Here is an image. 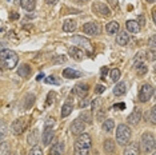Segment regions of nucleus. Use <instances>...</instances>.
Wrapping results in <instances>:
<instances>
[{
  "label": "nucleus",
  "mask_w": 156,
  "mask_h": 155,
  "mask_svg": "<svg viewBox=\"0 0 156 155\" xmlns=\"http://www.w3.org/2000/svg\"><path fill=\"white\" fill-rule=\"evenodd\" d=\"M92 146V139L87 132H81L75 142V155H88Z\"/></svg>",
  "instance_id": "nucleus-1"
},
{
  "label": "nucleus",
  "mask_w": 156,
  "mask_h": 155,
  "mask_svg": "<svg viewBox=\"0 0 156 155\" xmlns=\"http://www.w3.org/2000/svg\"><path fill=\"white\" fill-rule=\"evenodd\" d=\"M17 62H19V58H17L16 52H13L12 50H2L0 51V64H2L4 68L7 70H12L15 68Z\"/></svg>",
  "instance_id": "nucleus-2"
},
{
  "label": "nucleus",
  "mask_w": 156,
  "mask_h": 155,
  "mask_svg": "<svg viewBox=\"0 0 156 155\" xmlns=\"http://www.w3.org/2000/svg\"><path fill=\"white\" fill-rule=\"evenodd\" d=\"M131 135H132V131H131L129 126H127V124L118 126V128H116V142H118L120 146L128 144L131 140Z\"/></svg>",
  "instance_id": "nucleus-3"
},
{
  "label": "nucleus",
  "mask_w": 156,
  "mask_h": 155,
  "mask_svg": "<svg viewBox=\"0 0 156 155\" xmlns=\"http://www.w3.org/2000/svg\"><path fill=\"white\" fill-rule=\"evenodd\" d=\"M140 149H141V153L144 154H148V153H152L155 149V136L152 135L151 132H144L141 135V139H140Z\"/></svg>",
  "instance_id": "nucleus-4"
},
{
  "label": "nucleus",
  "mask_w": 156,
  "mask_h": 155,
  "mask_svg": "<svg viewBox=\"0 0 156 155\" xmlns=\"http://www.w3.org/2000/svg\"><path fill=\"white\" fill-rule=\"evenodd\" d=\"M92 12L96 13L98 16H101V17L111 16V9H109L108 5L103 2H95L94 4H92Z\"/></svg>",
  "instance_id": "nucleus-5"
},
{
  "label": "nucleus",
  "mask_w": 156,
  "mask_h": 155,
  "mask_svg": "<svg viewBox=\"0 0 156 155\" xmlns=\"http://www.w3.org/2000/svg\"><path fill=\"white\" fill-rule=\"evenodd\" d=\"M152 95H154V87L148 83H144L139 90V100L141 103H145L151 99Z\"/></svg>",
  "instance_id": "nucleus-6"
},
{
  "label": "nucleus",
  "mask_w": 156,
  "mask_h": 155,
  "mask_svg": "<svg viewBox=\"0 0 156 155\" xmlns=\"http://www.w3.org/2000/svg\"><path fill=\"white\" fill-rule=\"evenodd\" d=\"M27 124H28V119L27 118L16 119V121L12 123V132L15 134V135H20V134L27 128Z\"/></svg>",
  "instance_id": "nucleus-7"
},
{
  "label": "nucleus",
  "mask_w": 156,
  "mask_h": 155,
  "mask_svg": "<svg viewBox=\"0 0 156 155\" xmlns=\"http://www.w3.org/2000/svg\"><path fill=\"white\" fill-rule=\"evenodd\" d=\"M83 31L86 35H91V36H95V35H99L100 34V27H99L98 23L95 22H90V23H86L83 26Z\"/></svg>",
  "instance_id": "nucleus-8"
},
{
  "label": "nucleus",
  "mask_w": 156,
  "mask_h": 155,
  "mask_svg": "<svg viewBox=\"0 0 156 155\" xmlns=\"http://www.w3.org/2000/svg\"><path fill=\"white\" fill-rule=\"evenodd\" d=\"M84 130H86V123L81 122V119H76V121H73V123L71 124V132H72L73 135H79V134L84 132Z\"/></svg>",
  "instance_id": "nucleus-9"
},
{
  "label": "nucleus",
  "mask_w": 156,
  "mask_h": 155,
  "mask_svg": "<svg viewBox=\"0 0 156 155\" xmlns=\"http://www.w3.org/2000/svg\"><path fill=\"white\" fill-rule=\"evenodd\" d=\"M73 91H75V94L77 95L79 98H86L88 91H90V88H88V84L87 83H77L75 87H73Z\"/></svg>",
  "instance_id": "nucleus-10"
},
{
  "label": "nucleus",
  "mask_w": 156,
  "mask_h": 155,
  "mask_svg": "<svg viewBox=\"0 0 156 155\" xmlns=\"http://www.w3.org/2000/svg\"><path fill=\"white\" fill-rule=\"evenodd\" d=\"M55 136V132L52 128H44L43 134H41V142H43L44 146H49Z\"/></svg>",
  "instance_id": "nucleus-11"
},
{
  "label": "nucleus",
  "mask_w": 156,
  "mask_h": 155,
  "mask_svg": "<svg viewBox=\"0 0 156 155\" xmlns=\"http://www.w3.org/2000/svg\"><path fill=\"white\" fill-rule=\"evenodd\" d=\"M140 119H141V111L139 110V108H135V110L128 115L127 122H128L129 124H132V126H136L137 123L140 122Z\"/></svg>",
  "instance_id": "nucleus-12"
},
{
  "label": "nucleus",
  "mask_w": 156,
  "mask_h": 155,
  "mask_svg": "<svg viewBox=\"0 0 156 155\" xmlns=\"http://www.w3.org/2000/svg\"><path fill=\"white\" fill-rule=\"evenodd\" d=\"M64 154V143L63 142H56L51 146L49 155H63Z\"/></svg>",
  "instance_id": "nucleus-13"
},
{
  "label": "nucleus",
  "mask_w": 156,
  "mask_h": 155,
  "mask_svg": "<svg viewBox=\"0 0 156 155\" xmlns=\"http://www.w3.org/2000/svg\"><path fill=\"white\" fill-rule=\"evenodd\" d=\"M68 52H69V55L72 56V59H75L76 62L83 60V58H84V52L81 51V50H79L77 47H71L69 50H68Z\"/></svg>",
  "instance_id": "nucleus-14"
},
{
  "label": "nucleus",
  "mask_w": 156,
  "mask_h": 155,
  "mask_svg": "<svg viewBox=\"0 0 156 155\" xmlns=\"http://www.w3.org/2000/svg\"><path fill=\"white\" fill-rule=\"evenodd\" d=\"M105 31L109 35H118V32H120V24L118 22H109L105 26Z\"/></svg>",
  "instance_id": "nucleus-15"
},
{
  "label": "nucleus",
  "mask_w": 156,
  "mask_h": 155,
  "mask_svg": "<svg viewBox=\"0 0 156 155\" xmlns=\"http://www.w3.org/2000/svg\"><path fill=\"white\" fill-rule=\"evenodd\" d=\"M103 147H104V153L107 155H112L115 153L116 147H115V142H113L112 139H107L104 140V143H103Z\"/></svg>",
  "instance_id": "nucleus-16"
},
{
  "label": "nucleus",
  "mask_w": 156,
  "mask_h": 155,
  "mask_svg": "<svg viewBox=\"0 0 156 155\" xmlns=\"http://www.w3.org/2000/svg\"><path fill=\"white\" fill-rule=\"evenodd\" d=\"M126 27H127V31L132 34H137L140 31V26L137 24V20H128L126 23Z\"/></svg>",
  "instance_id": "nucleus-17"
},
{
  "label": "nucleus",
  "mask_w": 156,
  "mask_h": 155,
  "mask_svg": "<svg viewBox=\"0 0 156 155\" xmlns=\"http://www.w3.org/2000/svg\"><path fill=\"white\" fill-rule=\"evenodd\" d=\"M129 40V35L126 32V31H122V32H118V36H116V43L119 45H126Z\"/></svg>",
  "instance_id": "nucleus-18"
},
{
  "label": "nucleus",
  "mask_w": 156,
  "mask_h": 155,
  "mask_svg": "<svg viewBox=\"0 0 156 155\" xmlns=\"http://www.w3.org/2000/svg\"><path fill=\"white\" fill-rule=\"evenodd\" d=\"M123 155H139V147L136 143H129L123 151Z\"/></svg>",
  "instance_id": "nucleus-19"
},
{
  "label": "nucleus",
  "mask_w": 156,
  "mask_h": 155,
  "mask_svg": "<svg viewBox=\"0 0 156 155\" xmlns=\"http://www.w3.org/2000/svg\"><path fill=\"white\" fill-rule=\"evenodd\" d=\"M37 140H39V130L35 128V130H32V131L28 134L27 142H28V144H31V146H36Z\"/></svg>",
  "instance_id": "nucleus-20"
},
{
  "label": "nucleus",
  "mask_w": 156,
  "mask_h": 155,
  "mask_svg": "<svg viewBox=\"0 0 156 155\" xmlns=\"http://www.w3.org/2000/svg\"><path fill=\"white\" fill-rule=\"evenodd\" d=\"M126 91H127V84H126V82H119L115 86V88H113V94H115L116 96H122V95L126 94Z\"/></svg>",
  "instance_id": "nucleus-21"
},
{
  "label": "nucleus",
  "mask_w": 156,
  "mask_h": 155,
  "mask_svg": "<svg viewBox=\"0 0 156 155\" xmlns=\"http://www.w3.org/2000/svg\"><path fill=\"white\" fill-rule=\"evenodd\" d=\"M63 76L67 78V79H76V78H80L81 74L76 70H72V68H66L63 71Z\"/></svg>",
  "instance_id": "nucleus-22"
},
{
  "label": "nucleus",
  "mask_w": 156,
  "mask_h": 155,
  "mask_svg": "<svg viewBox=\"0 0 156 155\" xmlns=\"http://www.w3.org/2000/svg\"><path fill=\"white\" fill-rule=\"evenodd\" d=\"M76 22L75 20H66L64 23H63V31L64 32H73V31L76 30Z\"/></svg>",
  "instance_id": "nucleus-23"
},
{
  "label": "nucleus",
  "mask_w": 156,
  "mask_h": 155,
  "mask_svg": "<svg viewBox=\"0 0 156 155\" xmlns=\"http://www.w3.org/2000/svg\"><path fill=\"white\" fill-rule=\"evenodd\" d=\"M72 41H73V43H76V44L84 45L87 50H91V43H90V40H87V39L83 38V36H75V38H72Z\"/></svg>",
  "instance_id": "nucleus-24"
},
{
  "label": "nucleus",
  "mask_w": 156,
  "mask_h": 155,
  "mask_svg": "<svg viewBox=\"0 0 156 155\" xmlns=\"http://www.w3.org/2000/svg\"><path fill=\"white\" fill-rule=\"evenodd\" d=\"M20 4L26 11H34L36 7V0H22Z\"/></svg>",
  "instance_id": "nucleus-25"
},
{
  "label": "nucleus",
  "mask_w": 156,
  "mask_h": 155,
  "mask_svg": "<svg viewBox=\"0 0 156 155\" xmlns=\"http://www.w3.org/2000/svg\"><path fill=\"white\" fill-rule=\"evenodd\" d=\"M73 110V106L71 104V103H64L63 104V107H62V111H60V116L62 118H67L71 112H72Z\"/></svg>",
  "instance_id": "nucleus-26"
},
{
  "label": "nucleus",
  "mask_w": 156,
  "mask_h": 155,
  "mask_svg": "<svg viewBox=\"0 0 156 155\" xmlns=\"http://www.w3.org/2000/svg\"><path fill=\"white\" fill-rule=\"evenodd\" d=\"M135 70H136V74H137V75L143 76V75H145V74H147L148 67H147V64H145V63L140 62V63H136V66H135Z\"/></svg>",
  "instance_id": "nucleus-27"
},
{
  "label": "nucleus",
  "mask_w": 156,
  "mask_h": 155,
  "mask_svg": "<svg viewBox=\"0 0 156 155\" xmlns=\"http://www.w3.org/2000/svg\"><path fill=\"white\" fill-rule=\"evenodd\" d=\"M30 74H31V68L28 64H22L19 67V70H17V75L22 78H27Z\"/></svg>",
  "instance_id": "nucleus-28"
},
{
  "label": "nucleus",
  "mask_w": 156,
  "mask_h": 155,
  "mask_svg": "<svg viewBox=\"0 0 156 155\" xmlns=\"http://www.w3.org/2000/svg\"><path fill=\"white\" fill-rule=\"evenodd\" d=\"M113 128H115V122H113L112 119H107V121H104V123H103V131L104 132H111Z\"/></svg>",
  "instance_id": "nucleus-29"
},
{
  "label": "nucleus",
  "mask_w": 156,
  "mask_h": 155,
  "mask_svg": "<svg viewBox=\"0 0 156 155\" xmlns=\"http://www.w3.org/2000/svg\"><path fill=\"white\" fill-rule=\"evenodd\" d=\"M0 155H11V147H9L8 142L0 143Z\"/></svg>",
  "instance_id": "nucleus-30"
},
{
  "label": "nucleus",
  "mask_w": 156,
  "mask_h": 155,
  "mask_svg": "<svg viewBox=\"0 0 156 155\" xmlns=\"http://www.w3.org/2000/svg\"><path fill=\"white\" fill-rule=\"evenodd\" d=\"M24 106H23V108H30L31 106L34 104V102H35V95L34 94H28V95H26V98H24Z\"/></svg>",
  "instance_id": "nucleus-31"
},
{
  "label": "nucleus",
  "mask_w": 156,
  "mask_h": 155,
  "mask_svg": "<svg viewBox=\"0 0 156 155\" xmlns=\"http://www.w3.org/2000/svg\"><path fill=\"white\" fill-rule=\"evenodd\" d=\"M109 78H111V80L113 83L118 82V80L120 79V70H118V68L111 70V71H109Z\"/></svg>",
  "instance_id": "nucleus-32"
},
{
  "label": "nucleus",
  "mask_w": 156,
  "mask_h": 155,
  "mask_svg": "<svg viewBox=\"0 0 156 155\" xmlns=\"http://www.w3.org/2000/svg\"><path fill=\"white\" fill-rule=\"evenodd\" d=\"M28 155H43V150H41L40 146H34L30 150V154Z\"/></svg>",
  "instance_id": "nucleus-33"
},
{
  "label": "nucleus",
  "mask_w": 156,
  "mask_h": 155,
  "mask_svg": "<svg viewBox=\"0 0 156 155\" xmlns=\"http://www.w3.org/2000/svg\"><path fill=\"white\" fill-rule=\"evenodd\" d=\"M7 135V126L3 122H0V142L5 138Z\"/></svg>",
  "instance_id": "nucleus-34"
},
{
  "label": "nucleus",
  "mask_w": 156,
  "mask_h": 155,
  "mask_svg": "<svg viewBox=\"0 0 156 155\" xmlns=\"http://www.w3.org/2000/svg\"><path fill=\"white\" fill-rule=\"evenodd\" d=\"M79 119H83V123H91L92 122V118H91V114H88V112H83V114L80 115Z\"/></svg>",
  "instance_id": "nucleus-35"
},
{
  "label": "nucleus",
  "mask_w": 156,
  "mask_h": 155,
  "mask_svg": "<svg viewBox=\"0 0 156 155\" xmlns=\"http://www.w3.org/2000/svg\"><path fill=\"white\" fill-rule=\"evenodd\" d=\"M100 106H101V99L100 98H96V99H94V102H92V104H91V107H92V111H96L98 108H100Z\"/></svg>",
  "instance_id": "nucleus-36"
},
{
  "label": "nucleus",
  "mask_w": 156,
  "mask_h": 155,
  "mask_svg": "<svg viewBox=\"0 0 156 155\" xmlns=\"http://www.w3.org/2000/svg\"><path fill=\"white\" fill-rule=\"evenodd\" d=\"M150 122L152 124L156 123V107H152L151 111H150Z\"/></svg>",
  "instance_id": "nucleus-37"
},
{
  "label": "nucleus",
  "mask_w": 156,
  "mask_h": 155,
  "mask_svg": "<svg viewBox=\"0 0 156 155\" xmlns=\"http://www.w3.org/2000/svg\"><path fill=\"white\" fill-rule=\"evenodd\" d=\"M55 124V119L54 118H48L44 123V128H52V126Z\"/></svg>",
  "instance_id": "nucleus-38"
},
{
  "label": "nucleus",
  "mask_w": 156,
  "mask_h": 155,
  "mask_svg": "<svg viewBox=\"0 0 156 155\" xmlns=\"http://www.w3.org/2000/svg\"><path fill=\"white\" fill-rule=\"evenodd\" d=\"M96 111H98L96 112V119H98V121H103V118L105 116V111L103 110V108H98Z\"/></svg>",
  "instance_id": "nucleus-39"
},
{
  "label": "nucleus",
  "mask_w": 156,
  "mask_h": 155,
  "mask_svg": "<svg viewBox=\"0 0 156 155\" xmlns=\"http://www.w3.org/2000/svg\"><path fill=\"white\" fill-rule=\"evenodd\" d=\"M54 98H55V94L54 92H49L48 94V96H47V103H45V106H49V104H52L54 103Z\"/></svg>",
  "instance_id": "nucleus-40"
},
{
  "label": "nucleus",
  "mask_w": 156,
  "mask_h": 155,
  "mask_svg": "<svg viewBox=\"0 0 156 155\" xmlns=\"http://www.w3.org/2000/svg\"><path fill=\"white\" fill-rule=\"evenodd\" d=\"M104 90H105V86H103V84H98L96 88H95V92L101 94V92H104Z\"/></svg>",
  "instance_id": "nucleus-41"
},
{
  "label": "nucleus",
  "mask_w": 156,
  "mask_h": 155,
  "mask_svg": "<svg viewBox=\"0 0 156 155\" xmlns=\"http://www.w3.org/2000/svg\"><path fill=\"white\" fill-rule=\"evenodd\" d=\"M147 56H148V59H150V60L155 62V50H151V51L147 54Z\"/></svg>",
  "instance_id": "nucleus-42"
},
{
  "label": "nucleus",
  "mask_w": 156,
  "mask_h": 155,
  "mask_svg": "<svg viewBox=\"0 0 156 155\" xmlns=\"http://www.w3.org/2000/svg\"><path fill=\"white\" fill-rule=\"evenodd\" d=\"M150 47H151V50H155V35L151 36L150 39Z\"/></svg>",
  "instance_id": "nucleus-43"
},
{
  "label": "nucleus",
  "mask_w": 156,
  "mask_h": 155,
  "mask_svg": "<svg viewBox=\"0 0 156 155\" xmlns=\"http://www.w3.org/2000/svg\"><path fill=\"white\" fill-rule=\"evenodd\" d=\"M109 2V4H111L112 8H118L119 4H118V0H108Z\"/></svg>",
  "instance_id": "nucleus-44"
},
{
  "label": "nucleus",
  "mask_w": 156,
  "mask_h": 155,
  "mask_svg": "<svg viewBox=\"0 0 156 155\" xmlns=\"http://www.w3.org/2000/svg\"><path fill=\"white\" fill-rule=\"evenodd\" d=\"M87 106H88V100H87V99H83V100H81L80 103H79V107H80V108H84V107H87Z\"/></svg>",
  "instance_id": "nucleus-45"
},
{
  "label": "nucleus",
  "mask_w": 156,
  "mask_h": 155,
  "mask_svg": "<svg viewBox=\"0 0 156 155\" xmlns=\"http://www.w3.org/2000/svg\"><path fill=\"white\" fill-rule=\"evenodd\" d=\"M45 83H48V84H51V83H56V80L54 79V76H48V78H45Z\"/></svg>",
  "instance_id": "nucleus-46"
},
{
  "label": "nucleus",
  "mask_w": 156,
  "mask_h": 155,
  "mask_svg": "<svg viewBox=\"0 0 156 155\" xmlns=\"http://www.w3.org/2000/svg\"><path fill=\"white\" fill-rule=\"evenodd\" d=\"M100 72H101V78H103V79H104V76L107 75V72H108V68H107V67H103Z\"/></svg>",
  "instance_id": "nucleus-47"
},
{
  "label": "nucleus",
  "mask_w": 156,
  "mask_h": 155,
  "mask_svg": "<svg viewBox=\"0 0 156 155\" xmlns=\"http://www.w3.org/2000/svg\"><path fill=\"white\" fill-rule=\"evenodd\" d=\"M137 19H139L137 24H139V26H144V16H143V15H139V17H137Z\"/></svg>",
  "instance_id": "nucleus-48"
},
{
  "label": "nucleus",
  "mask_w": 156,
  "mask_h": 155,
  "mask_svg": "<svg viewBox=\"0 0 156 155\" xmlns=\"http://www.w3.org/2000/svg\"><path fill=\"white\" fill-rule=\"evenodd\" d=\"M58 2H59V0H45V3H47L48 5H55Z\"/></svg>",
  "instance_id": "nucleus-49"
},
{
  "label": "nucleus",
  "mask_w": 156,
  "mask_h": 155,
  "mask_svg": "<svg viewBox=\"0 0 156 155\" xmlns=\"http://www.w3.org/2000/svg\"><path fill=\"white\" fill-rule=\"evenodd\" d=\"M115 108H126V104L120 103V104H115Z\"/></svg>",
  "instance_id": "nucleus-50"
},
{
  "label": "nucleus",
  "mask_w": 156,
  "mask_h": 155,
  "mask_svg": "<svg viewBox=\"0 0 156 155\" xmlns=\"http://www.w3.org/2000/svg\"><path fill=\"white\" fill-rule=\"evenodd\" d=\"M17 17H19V15H17L16 12H12V15H11V19H12V20H15V19H17Z\"/></svg>",
  "instance_id": "nucleus-51"
},
{
  "label": "nucleus",
  "mask_w": 156,
  "mask_h": 155,
  "mask_svg": "<svg viewBox=\"0 0 156 155\" xmlns=\"http://www.w3.org/2000/svg\"><path fill=\"white\" fill-rule=\"evenodd\" d=\"M155 12H156V11H155V8H154V9H152V20H154V22H156V16H155Z\"/></svg>",
  "instance_id": "nucleus-52"
},
{
  "label": "nucleus",
  "mask_w": 156,
  "mask_h": 155,
  "mask_svg": "<svg viewBox=\"0 0 156 155\" xmlns=\"http://www.w3.org/2000/svg\"><path fill=\"white\" fill-rule=\"evenodd\" d=\"M43 78H44V75H43V74H40V75H37L36 80H40V79H43Z\"/></svg>",
  "instance_id": "nucleus-53"
},
{
  "label": "nucleus",
  "mask_w": 156,
  "mask_h": 155,
  "mask_svg": "<svg viewBox=\"0 0 156 155\" xmlns=\"http://www.w3.org/2000/svg\"><path fill=\"white\" fill-rule=\"evenodd\" d=\"M77 2H80V3H83V4H86V3H88L90 0H77Z\"/></svg>",
  "instance_id": "nucleus-54"
},
{
  "label": "nucleus",
  "mask_w": 156,
  "mask_h": 155,
  "mask_svg": "<svg viewBox=\"0 0 156 155\" xmlns=\"http://www.w3.org/2000/svg\"><path fill=\"white\" fill-rule=\"evenodd\" d=\"M13 2H15V3H16V4H19V3H20V2H22V0H13Z\"/></svg>",
  "instance_id": "nucleus-55"
},
{
  "label": "nucleus",
  "mask_w": 156,
  "mask_h": 155,
  "mask_svg": "<svg viewBox=\"0 0 156 155\" xmlns=\"http://www.w3.org/2000/svg\"><path fill=\"white\" fill-rule=\"evenodd\" d=\"M147 2H148V3H155L156 0H147Z\"/></svg>",
  "instance_id": "nucleus-56"
},
{
  "label": "nucleus",
  "mask_w": 156,
  "mask_h": 155,
  "mask_svg": "<svg viewBox=\"0 0 156 155\" xmlns=\"http://www.w3.org/2000/svg\"><path fill=\"white\" fill-rule=\"evenodd\" d=\"M7 2H9V0H7Z\"/></svg>",
  "instance_id": "nucleus-57"
},
{
  "label": "nucleus",
  "mask_w": 156,
  "mask_h": 155,
  "mask_svg": "<svg viewBox=\"0 0 156 155\" xmlns=\"http://www.w3.org/2000/svg\"><path fill=\"white\" fill-rule=\"evenodd\" d=\"M152 155H155V154H152Z\"/></svg>",
  "instance_id": "nucleus-58"
}]
</instances>
